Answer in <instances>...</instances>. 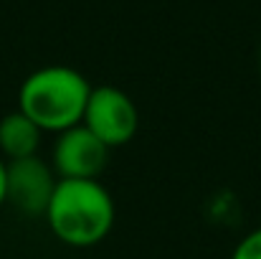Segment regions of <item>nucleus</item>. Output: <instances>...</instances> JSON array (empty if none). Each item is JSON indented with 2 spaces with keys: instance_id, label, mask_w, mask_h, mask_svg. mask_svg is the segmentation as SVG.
I'll list each match as a JSON object with an SVG mask.
<instances>
[{
  "instance_id": "f257e3e1",
  "label": "nucleus",
  "mask_w": 261,
  "mask_h": 259,
  "mask_svg": "<svg viewBox=\"0 0 261 259\" xmlns=\"http://www.w3.org/2000/svg\"><path fill=\"white\" fill-rule=\"evenodd\" d=\"M43 216L59 242L87 249L109 237L117 208L112 193L99 180L59 178Z\"/></svg>"
},
{
  "instance_id": "f03ea898",
  "label": "nucleus",
  "mask_w": 261,
  "mask_h": 259,
  "mask_svg": "<svg viewBox=\"0 0 261 259\" xmlns=\"http://www.w3.org/2000/svg\"><path fill=\"white\" fill-rule=\"evenodd\" d=\"M91 84L71 66L51 64L31 72L18 89V112L41 132H64L82 125Z\"/></svg>"
},
{
  "instance_id": "0eeeda50",
  "label": "nucleus",
  "mask_w": 261,
  "mask_h": 259,
  "mask_svg": "<svg viewBox=\"0 0 261 259\" xmlns=\"http://www.w3.org/2000/svg\"><path fill=\"white\" fill-rule=\"evenodd\" d=\"M231 259H261V226L249 231L233 249Z\"/></svg>"
},
{
  "instance_id": "6e6552de",
  "label": "nucleus",
  "mask_w": 261,
  "mask_h": 259,
  "mask_svg": "<svg viewBox=\"0 0 261 259\" xmlns=\"http://www.w3.org/2000/svg\"><path fill=\"white\" fill-rule=\"evenodd\" d=\"M5 180H8V163L0 158V206L5 203Z\"/></svg>"
},
{
  "instance_id": "20e7f679",
  "label": "nucleus",
  "mask_w": 261,
  "mask_h": 259,
  "mask_svg": "<svg viewBox=\"0 0 261 259\" xmlns=\"http://www.w3.org/2000/svg\"><path fill=\"white\" fill-rule=\"evenodd\" d=\"M109 148L91 135L84 125H76L71 130L59 132L54 143V158L51 168L56 178H82V180H96L107 168Z\"/></svg>"
},
{
  "instance_id": "1a4fd4ad",
  "label": "nucleus",
  "mask_w": 261,
  "mask_h": 259,
  "mask_svg": "<svg viewBox=\"0 0 261 259\" xmlns=\"http://www.w3.org/2000/svg\"><path fill=\"white\" fill-rule=\"evenodd\" d=\"M259 61H261V59H259Z\"/></svg>"
},
{
  "instance_id": "7ed1b4c3",
  "label": "nucleus",
  "mask_w": 261,
  "mask_h": 259,
  "mask_svg": "<svg viewBox=\"0 0 261 259\" xmlns=\"http://www.w3.org/2000/svg\"><path fill=\"white\" fill-rule=\"evenodd\" d=\"M82 125L112 150V148L127 145L137 135L140 112H137L135 99L119 86H91Z\"/></svg>"
},
{
  "instance_id": "423d86ee",
  "label": "nucleus",
  "mask_w": 261,
  "mask_h": 259,
  "mask_svg": "<svg viewBox=\"0 0 261 259\" xmlns=\"http://www.w3.org/2000/svg\"><path fill=\"white\" fill-rule=\"evenodd\" d=\"M41 135L43 132L23 112H8L5 117H0V158L8 163L36 155Z\"/></svg>"
},
{
  "instance_id": "39448f33",
  "label": "nucleus",
  "mask_w": 261,
  "mask_h": 259,
  "mask_svg": "<svg viewBox=\"0 0 261 259\" xmlns=\"http://www.w3.org/2000/svg\"><path fill=\"white\" fill-rule=\"evenodd\" d=\"M59 178L54 168L38 155L8 160V180H5V201L28 216L46 214L48 201L54 196Z\"/></svg>"
}]
</instances>
